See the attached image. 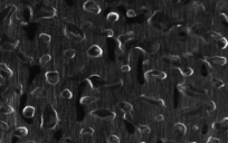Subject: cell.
Masks as SVG:
<instances>
[{"mask_svg": "<svg viewBox=\"0 0 228 143\" xmlns=\"http://www.w3.org/2000/svg\"><path fill=\"white\" fill-rule=\"evenodd\" d=\"M90 114L93 115L94 118H97V119H102V120H107V121H111V120H114L116 114L114 113L112 110L107 108V107H104V108H96L94 111H91Z\"/></svg>", "mask_w": 228, "mask_h": 143, "instance_id": "1", "label": "cell"}, {"mask_svg": "<svg viewBox=\"0 0 228 143\" xmlns=\"http://www.w3.org/2000/svg\"><path fill=\"white\" fill-rule=\"evenodd\" d=\"M84 10L87 12H90L92 15H99L101 12V8L100 6L94 1V0H86L83 5Z\"/></svg>", "mask_w": 228, "mask_h": 143, "instance_id": "2", "label": "cell"}, {"mask_svg": "<svg viewBox=\"0 0 228 143\" xmlns=\"http://www.w3.org/2000/svg\"><path fill=\"white\" fill-rule=\"evenodd\" d=\"M56 15V10L52 7H44L39 9L36 13V18L38 19H44V18H53Z\"/></svg>", "mask_w": 228, "mask_h": 143, "instance_id": "3", "label": "cell"}, {"mask_svg": "<svg viewBox=\"0 0 228 143\" xmlns=\"http://www.w3.org/2000/svg\"><path fill=\"white\" fill-rule=\"evenodd\" d=\"M45 80L46 82L52 85V86H55L59 83V73L57 71H49L46 72L45 74Z\"/></svg>", "mask_w": 228, "mask_h": 143, "instance_id": "4", "label": "cell"}, {"mask_svg": "<svg viewBox=\"0 0 228 143\" xmlns=\"http://www.w3.org/2000/svg\"><path fill=\"white\" fill-rule=\"evenodd\" d=\"M144 75H146V78H147L148 81L151 77L157 78V80H159V81H163V80L167 78V74H166L164 72L160 71V69H150L149 72L144 73Z\"/></svg>", "mask_w": 228, "mask_h": 143, "instance_id": "5", "label": "cell"}, {"mask_svg": "<svg viewBox=\"0 0 228 143\" xmlns=\"http://www.w3.org/2000/svg\"><path fill=\"white\" fill-rule=\"evenodd\" d=\"M141 100L143 102H146L147 104H150V105H153V106H161L164 107L166 106V103L162 98H159V97H149V96H142Z\"/></svg>", "mask_w": 228, "mask_h": 143, "instance_id": "6", "label": "cell"}, {"mask_svg": "<svg viewBox=\"0 0 228 143\" xmlns=\"http://www.w3.org/2000/svg\"><path fill=\"white\" fill-rule=\"evenodd\" d=\"M103 54L102 49L101 47L97 45V44H94V45H92L91 47L87 49V51H86V55L89 56V57H91V58H97V57H101Z\"/></svg>", "mask_w": 228, "mask_h": 143, "instance_id": "7", "label": "cell"}, {"mask_svg": "<svg viewBox=\"0 0 228 143\" xmlns=\"http://www.w3.org/2000/svg\"><path fill=\"white\" fill-rule=\"evenodd\" d=\"M64 34H65V36L68 38L69 40L74 41V43H76V44H78V43L83 41V40L85 39V37H84V36L74 34V33H72L70 30H68L67 28H65V29H64Z\"/></svg>", "mask_w": 228, "mask_h": 143, "instance_id": "8", "label": "cell"}, {"mask_svg": "<svg viewBox=\"0 0 228 143\" xmlns=\"http://www.w3.org/2000/svg\"><path fill=\"white\" fill-rule=\"evenodd\" d=\"M206 61H208L209 64L211 65H218V66H224L226 63H227V59L223 56H213V57H207L206 58Z\"/></svg>", "mask_w": 228, "mask_h": 143, "instance_id": "9", "label": "cell"}, {"mask_svg": "<svg viewBox=\"0 0 228 143\" xmlns=\"http://www.w3.org/2000/svg\"><path fill=\"white\" fill-rule=\"evenodd\" d=\"M12 76V71L5 64L0 63V77L2 80H8Z\"/></svg>", "mask_w": 228, "mask_h": 143, "instance_id": "10", "label": "cell"}, {"mask_svg": "<svg viewBox=\"0 0 228 143\" xmlns=\"http://www.w3.org/2000/svg\"><path fill=\"white\" fill-rule=\"evenodd\" d=\"M117 107L123 112V113H132V111H133V106H132V104H130L129 102H126V101H119V103H117Z\"/></svg>", "mask_w": 228, "mask_h": 143, "instance_id": "11", "label": "cell"}, {"mask_svg": "<svg viewBox=\"0 0 228 143\" xmlns=\"http://www.w3.org/2000/svg\"><path fill=\"white\" fill-rule=\"evenodd\" d=\"M97 97L96 96H91V95H87V96H83L82 98H80V104L82 105H87V106H90L92 104H94V103H96L97 102Z\"/></svg>", "mask_w": 228, "mask_h": 143, "instance_id": "12", "label": "cell"}, {"mask_svg": "<svg viewBox=\"0 0 228 143\" xmlns=\"http://www.w3.org/2000/svg\"><path fill=\"white\" fill-rule=\"evenodd\" d=\"M133 38H134V34H133V33H126V34H123V35L117 37V43H119L120 45H124L127 41L132 40Z\"/></svg>", "mask_w": 228, "mask_h": 143, "instance_id": "13", "label": "cell"}, {"mask_svg": "<svg viewBox=\"0 0 228 143\" xmlns=\"http://www.w3.org/2000/svg\"><path fill=\"white\" fill-rule=\"evenodd\" d=\"M17 58L20 60L21 63H29V64H33V61H34V58H33V57H30L29 55L25 54L23 51H19V53L17 54Z\"/></svg>", "mask_w": 228, "mask_h": 143, "instance_id": "14", "label": "cell"}, {"mask_svg": "<svg viewBox=\"0 0 228 143\" xmlns=\"http://www.w3.org/2000/svg\"><path fill=\"white\" fill-rule=\"evenodd\" d=\"M35 112H36V111H35V107L28 105V106H26L23 110V115L25 118H27V119H32V118H34Z\"/></svg>", "mask_w": 228, "mask_h": 143, "instance_id": "15", "label": "cell"}, {"mask_svg": "<svg viewBox=\"0 0 228 143\" xmlns=\"http://www.w3.org/2000/svg\"><path fill=\"white\" fill-rule=\"evenodd\" d=\"M28 134V129L25 128V126H19L17 128L15 131H13V135L17 136V138H23Z\"/></svg>", "mask_w": 228, "mask_h": 143, "instance_id": "16", "label": "cell"}, {"mask_svg": "<svg viewBox=\"0 0 228 143\" xmlns=\"http://www.w3.org/2000/svg\"><path fill=\"white\" fill-rule=\"evenodd\" d=\"M63 56H64V58H65V59H67V60L73 59V58L76 56V50H75L74 48H68V49L64 50Z\"/></svg>", "mask_w": 228, "mask_h": 143, "instance_id": "17", "label": "cell"}, {"mask_svg": "<svg viewBox=\"0 0 228 143\" xmlns=\"http://www.w3.org/2000/svg\"><path fill=\"white\" fill-rule=\"evenodd\" d=\"M13 113V107L11 105H1L0 106V114L2 115H10Z\"/></svg>", "mask_w": 228, "mask_h": 143, "instance_id": "18", "label": "cell"}, {"mask_svg": "<svg viewBox=\"0 0 228 143\" xmlns=\"http://www.w3.org/2000/svg\"><path fill=\"white\" fill-rule=\"evenodd\" d=\"M52 41V37L48 35V34H40L39 35V43L45 45V46H48Z\"/></svg>", "mask_w": 228, "mask_h": 143, "instance_id": "19", "label": "cell"}, {"mask_svg": "<svg viewBox=\"0 0 228 143\" xmlns=\"http://www.w3.org/2000/svg\"><path fill=\"white\" fill-rule=\"evenodd\" d=\"M44 92H45V88H44V87H42V86L36 87V88H34V91L32 92V96H33L34 98H40V97H43Z\"/></svg>", "mask_w": 228, "mask_h": 143, "instance_id": "20", "label": "cell"}, {"mask_svg": "<svg viewBox=\"0 0 228 143\" xmlns=\"http://www.w3.org/2000/svg\"><path fill=\"white\" fill-rule=\"evenodd\" d=\"M18 46V41L17 40H15V41H12V43H5L3 45H2V47L5 50H7V51H12V50H15L16 48Z\"/></svg>", "mask_w": 228, "mask_h": 143, "instance_id": "21", "label": "cell"}, {"mask_svg": "<svg viewBox=\"0 0 228 143\" xmlns=\"http://www.w3.org/2000/svg\"><path fill=\"white\" fill-rule=\"evenodd\" d=\"M119 20V13L117 12H110L107 16H106V21L110 23V24H114Z\"/></svg>", "mask_w": 228, "mask_h": 143, "instance_id": "22", "label": "cell"}, {"mask_svg": "<svg viewBox=\"0 0 228 143\" xmlns=\"http://www.w3.org/2000/svg\"><path fill=\"white\" fill-rule=\"evenodd\" d=\"M174 129L177 130V132H179V133L182 134V135L187 133V126H186L183 123H181V122L176 123V124H174Z\"/></svg>", "mask_w": 228, "mask_h": 143, "instance_id": "23", "label": "cell"}, {"mask_svg": "<svg viewBox=\"0 0 228 143\" xmlns=\"http://www.w3.org/2000/svg\"><path fill=\"white\" fill-rule=\"evenodd\" d=\"M137 129L141 135H148L151 132V129L149 128L148 125H137Z\"/></svg>", "mask_w": 228, "mask_h": 143, "instance_id": "24", "label": "cell"}, {"mask_svg": "<svg viewBox=\"0 0 228 143\" xmlns=\"http://www.w3.org/2000/svg\"><path fill=\"white\" fill-rule=\"evenodd\" d=\"M72 96H73V94H72V92H70L69 88H64V90L60 92V97L64 98V100H70Z\"/></svg>", "mask_w": 228, "mask_h": 143, "instance_id": "25", "label": "cell"}, {"mask_svg": "<svg viewBox=\"0 0 228 143\" xmlns=\"http://www.w3.org/2000/svg\"><path fill=\"white\" fill-rule=\"evenodd\" d=\"M50 60H52V55L50 54H43V56L39 58V63L42 65H45V64H48Z\"/></svg>", "mask_w": 228, "mask_h": 143, "instance_id": "26", "label": "cell"}, {"mask_svg": "<svg viewBox=\"0 0 228 143\" xmlns=\"http://www.w3.org/2000/svg\"><path fill=\"white\" fill-rule=\"evenodd\" d=\"M120 138L116 135V134H110L106 139V142L107 143H120Z\"/></svg>", "mask_w": 228, "mask_h": 143, "instance_id": "27", "label": "cell"}, {"mask_svg": "<svg viewBox=\"0 0 228 143\" xmlns=\"http://www.w3.org/2000/svg\"><path fill=\"white\" fill-rule=\"evenodd\" d=\"M181 72H182V74H183V76H184V77H190V76H192V75H194V69H192L191 67H189V66L183 67L182 69H181Z\"/></svg>", "mask_w": 228, "mask_h": 143, "instance_id": "28", "label": "cell"}, {"mask_svg": "<svg viewBox=\"0 0 228 143\" xmlns=\"http://www.w3.org/2000/svg\"><path fill=\"white\" fill-rule=\"evenodd\" d=\"M94 134V129L91 128V126H86L84 128L82 131H80V135L84 136V135H93Z\"/></svg>", "mask_w": 228, "mask_h": 143, "instance_id": "29", "label": "cell"}, {"mask_svg": "<svg viewBox=\"0 0 228 143\" xmlns=\"http://www.w3.org/2000/svg\"><path fill=\"white\" fill-rule=\"evenodd\" d=\"M9 130V124L2 120H0V133H3V132H7Z\"/></svg>", "mask_w": 228, "mask_h": 143, "instance_id": "30", "label": "cell"}, {"mask_svg": "<svg viewBox=\"0 0 228 143\" xmlns=\"http://www.w3.org/2000/svg\"><path fill=\"white\" fill-rule=\"evenodd\" d=\"M217 41V45H218V47L219 48H225L227 47V40L224 38V37H221L220 39H218V40H216Z\"/></svg>", "mask_w": 228, "mask_h": 143, "instance_id": "31", "label": "cell"}, {"mask_svg": "<svg viewBox=\"0 0 228 143\" xmlns=\"http://www.w3.org/2000/svg\"><path fill=\"white\" fill-rule=\"evenodd\" d=\"M15 93L17 95H21L23 94V85L20 83H17L15 85Z\"/></svg>", "mask_w": 228, "mask_h": 143, "instance_id": "32", "label": "cell"}, {"mask_svg": "<svg viewBox=\"0 0 228 143\" xmlns=\"http://www.w3.org/2000/svg\"><path fill=\"white\" fill-rule=\"evenodd\" d=\"M206 108L210 112V111H214V110L216 108V105H215V103H214L213 101H208V102L206 103Z\"/></svg>", "mask_w": 228, "mask_h": 143, "instance_id": "33", "label": "cell"}, {"mask_svg": "<svg viewBox=\"0 0 228 143\" xmlns=\"http://www.w3.org/2000/svg\"><path fill=\"white\" fill-rule=\"evenodd\" d=\"M82 28L84 30H91L92 28H93V24H92L91 21H85L84 24L82 25Z\"/></svg>", "mask_w": 228, "mask_h": 143, "instance_id": "34", "label": "cell"}, {"mask_svg": "<svg viewBox=\"0 0 228 143\" xmlns=\"http://www.w3.org/2000/svg\"><path fill=\"white\" fill-rule=\"evenodd\" d=\"M220 126L224 128V129H226V130H228V116L224 118V119L220 121Z\"/></svg>", "mask_w": 228, "mask_h": 143, "instance_id": "35", "label": "cell"}, {"mask_svg": "<svg viewBox=\"0 0 228 143\" xmlns=\"http://www.w3.org/2000/svg\"><path fill=\"white\" fill-rule=\"evenodd\" d=\"M131 71V67H130V65H127V64H123L122 66H121V72L122 73H127V72Z\"/></svg>", "mask_w": 228, "mask_h": 143, "instance_id": "36", "label": "cell"}, {"mask_svg": "<svg viewBox=\"0 0 228 143\" xmlns=\"http://www.w3.org/2000/svg\"><path fill=\"white\" fill-rule=\"evenodd\" d=\"M126 16H127L129 18H133V17L137 16V12L134 11V9H129L127 12H126Z\"/></svg>", "mask_w": 228, "mask_h": 143, "instance_id": "37", "label": "cell"}, {"mask_svg": "<svg viewBox=\"0 0 228 143\" xmlns=\"http://www.w3.org/2000/svg\"><path fill=\"white\" fill-rule=\"evenodd\" d=\"M223 85H224V83H223L220 80H215V81H214V87H215V88H220Z\"/></svg>", "mask_w": 228, "mask_h": 143, "instance_id": "38", "label": "cell"}, {"mask_svg": "<svg viewBox=\"0 0 228 143\" xmlns=\"http://www.w3.org/2000/svg\"><path fill=\"white\" fill-rule=\"evenodd\" d=\"M150 71V63H149L148 60H146L144 63H143V72L144 73H147V72Z\"/></svg>", "mask_w": 228, "mask_h": 143, "instance_id": "39", "label": "cell"}, {"mask_svg": "<svg viewBox=\"0 0 228 143\" xmlns=\"http://www.w3.org/2000/svg\"><path fill=\"white\" fill-rule=\"evenodd\" d=\"M104 35L106 36V37H113L114 33L112 29H105L104 30Z\"/></svg>", "mask_w": 228, "mask_h": 143, "instance_id": "40", "label": "cell"}, {"mask_svg": "<svg viewBox=\"0 0 228 143\" xmlns=\"http://www.w3.org/2000/svg\"><path fill=\"white\" fill-rule=\"evenodd\" d=\"M154 120H156L157 122H162V121L164 120V116H163L162 114H157V115L154 116Z\"/></svg>", "mask_w": 228, "mask_h": 143, "instance_id": "41", "label": "cell"}, {"mask_svg": "<svg viewBox=\"0 0 228 143\" xmlns=\"http://www.w3.org/2000/svg\"><path fill=\"white\" fill-rule=\"evenodd\" d=\"M207 142H215V143H218V142H220V140L219 139H217V138H209L208 140H207Z\"/></svg>", "mask_w": 228, "mask_h": 143, "instance_id": "42", "label": "cell"}, {"mask_svg": "<svg viewBox=\"0 0 228 143\" xmlns=\"http://www.w3.org/2000/svg\"><path fill=\"white\" fill-rule=\"evenodd\" d=\"M63 142H72V139H70V138H65V139L63 140Z\"/></svg>", "mask_w": 228, "mask_h": 143, "instance_id": "43", "label": "cell"}]
</instances>
